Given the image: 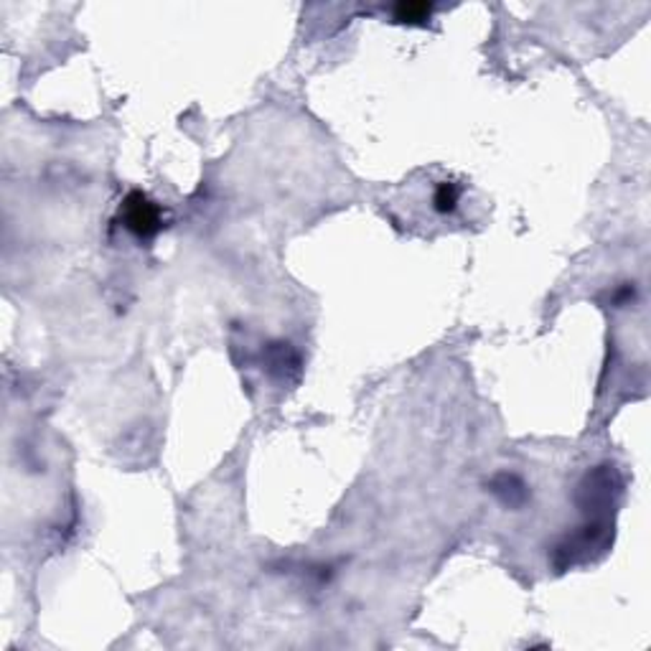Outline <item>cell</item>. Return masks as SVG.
I'll return each mask as SVG.
<instances>
[{"instance_id":"obj_1","label":"cell","mask_w":651,"mask_h":651,"mask_svg":"<svg viewBox=\"0 0 651 651\" xmlns=\"http://www.w3.org/2000/svg\"><path fill=\"white\" fill-rule=\"evenodd\" d=\"M120 219L128 232H133L138 240H150L156 237L163 226V216L156 201H150L143 191H133L128 199L122 201Z\"/></svg>"},{"instance_id":"obj_2","label":"cell","mask_w":651,"mask_h":651,"mask_svg":"<svg viewBox=\"0 0 651 651\" xmlns=\"http://www.w3.org/2000/svg\"><path fill=\"white\" fill-rule=\"evenodd\" d=\"M433 14V5L426 3H399L395 8V18L402 24H417V21H427Z\"/></svg>"}]
</instances>
